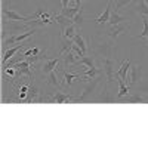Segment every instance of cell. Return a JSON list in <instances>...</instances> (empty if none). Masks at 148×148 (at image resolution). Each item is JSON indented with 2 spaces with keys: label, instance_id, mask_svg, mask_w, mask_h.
Segmentation results:
<instances>
[{
  "label": "cell",
  "instance_id": "1",
  "mask_svg": "<svg viewBox=\"0 0 148 148\" xmlns=\"http://www.w3.org/2000/svg\"><path fill=\"white\" fill-rule=\"evenodd\" d=\"M37 27H31L30 30H27L25 33H22V34H18V36H10L9 39H5L3 40V51H6V47H8V45L10 46V45H14V43H22V42H25L28 37H31L34 33H37Z\"/></svg>",
  "mask_w": 148,
  "mask_h": 148
},
{
  "label": "cell",
  "instance_id": "29",
  "mask_svg": "<svg viewBox=\"0 0 148 148\" xmlns=\"http://www.w3.org/2000/svg\"><path fill=\"white\" fill-rule=\"evenodd\" d=\"M76 2V5H79V6H82V3H83V0H74Z\"/></svg>",
  "mask_w": 148,
  "mask_h": 148
},
{
  "label": "cell",
  "instance_id": "17",
  "mask_svg": "<svg viewBox=\"0 0 148 148\" xmlns=\"http://www.w3.org/2000/svg\"><path fill=\"white\" fill-rule=\"evenodd\" d=\"M55 21H56V22L59 24V25L62 27V28H65V27L71 25V24H74L71 18H68V16H64L62 14H56V15H55Z\"/></svg>",
  "mask_w": 148,
  "mask_h": 148
},
{
  "label": "cell",
  "instance_id": "26",
  "mask_svg": "<svg viewBox=\"0 0 148 148\" xmlns=\"http://www.w3.org/2000/svg\"><path fill=\"white\" fill-rule=\"evenodd\" d=\"M83 21H84V16H83V8H82L79 14L73 18V22L76 24V25H80V24H83Z\"/></svg>",
  "mask_w": 148,
  "mask_h": 148
},
{
  "label": "cell",
  "instance_id": "2",
  "mask_svg": "<svg viewBox=\"0 0 148 148\" xmlns=\"http://www.w3.org/2000/svg\"><path fill=\"white\" fill-rule=\"evenodd\" d=\"M130 28V22L129 21H123L120 24H116V25H111L108 30H107V34L111 37V39H117L119 36L121 34H126Z\"/></svg>",
  "mask_w": 148,
  "mask_h": 148
},
{
  "label": "cell",
  "instance_id": "5",
  "mask_svg": "<svg viewBox=\"0 0 148 148\" xmlns=\"http://www.w3.org/2000/svg\"><path fill=\"white\" fill-rule=\"evenodd\" d=\"M3 15L6 18H9V21H15V22H25V24H28L31 21L30 16H21L19 14H16L15 10H10V9H3Z\"/></svg>",
  "mask_w": 148,
  "mask_h": 148
},
{
  "label": "cell",
  "instance_id": "14",
  "mask_svg": "<svg viewBox=\"0 0 148 148\" xmlns=\"http://www.w3.org/2000/svg\"><path fill=\"white\" fill-rule=\"evenodd\" d=\"M80 9H82V6H79V5H76V6H74V8H65V9H61V12H59V14H62L64 16H68V18H74V16H76L77 14H79V12H80Z\"/></svg>",
  "mask_w": 148,
  "mask_h": 148
},
{
  "label": "cell",
  "instance_id": "6",
  "mask_svg": "<svg viewBox=\"0 0 148 148\" xmlns=\"http://www.w3.org/2000/svg\"><path fill=\"white\" fill-rule=\"evenodd\" d=\"M102 73L105 74V77H107V80L108 82H113L114 79H116V76H114V71H113V61H111L110 58H105L104 59V68H102Z\"/></svg>",
  "mask_w": 148,
  "mask_h": 148
},
{
  "label": "cell",
  "instance_id": "13",
  "mask_svg": "<svg viewBox=\"0 0 148 148\" xmlns=\"http://www.w3.org/2000/svg\"><path fill=\"white\" fill-rule=\"evenodd\" d=\"M77 33H79V25H76V24H71V25L62 28V37L70 39V40H73L74 36H76Z\"/></svg>",
  "mask_w": 148,
  "mask_h": 148
},
{
  "label": "cell",
  "instance_id": "21",
  "mask_svg": "<svg viewBox=\"0 0 148 148\" xmlns=\"http://www.w3.org/2000/svg\"><path fill=\"white\" fill-rule=\"evenodd\" d=\"M77 65H84V67H88V68H93L95 67V61H93V58L92 56H82L80 59H79V62H77ZM76 67V65H74Z\"/></svg>",
  "mask_w": 148,
  "mask_h": 148
},
{
  "label": "cell",
  "instance_id": "11",
  "mask_svg": "<svg viewBox=\"0 0 148 148\" xmlns=\"http://www.w3.org/2000/svg\"><path fill=\"white\" fill-rule=\"evenodd\" d=\"M117 79V83H119V95H117V99H121L123 96H127L129 92H130V86L126 84V82L120 79V77H116Z\"/></svg>",
  "mask_w": 148,
  "mask_h": 148
},
{
  "label": "cell",
  "instance_id": "8",
  "mask_svg": "<svg viewBox=\"0 0 148 148\" xmlns=\"http://www.w3.org/2000/svg\"><path fill=\"white\" fill-rule=\"evenodd\" d=\"M64 74V84L71 86L74 82H80L82 80V74L80 73H70V71H62Z\"/></svg>",
  "mask_w": 148,
  "mask_h": 148
},
{
  "label": "cell",
  "instance_id": "19",
  "mask_svg": "<svg viewBox=\"0 0 148 148\" xmlns=\"http://www.w3.org/2000/svg\"><path fill=\"white\" fill-rule=\"evenodd\" d=\"M138 74H139V65H133V67L130 68V76L127 77L129 86H133L135 83L138 82Z\"/></svg>",
  "mask_w": 148,
  "mask_h": 148
},
{
  "label": "cell",
  "instance_id": "7",
  "mask_svg": "<svg viewBox=\"0 0 148 148\" xmlns=\"http://www.w3.org/2000/svg\"><path fill=\"white\" fill-rule=\"evenodd\" d=\"M25 45H27V43H21V45H18V46H15V47H9L8 51H5L3 58H2V64H3V67L6 65L8 61H9L12 56H14L15 53H18V52H19V51H21V49H22L24 46H25Z\"/></svg>",
  "mask_w": 148,
  "mask_h": 148
},
{
  "label": "cell",
  "instance_id": "18",
  "mask_svg": "<svg viewBox=\"0 0 148 148\" xmlns=\"http://www.w3.org/2000/svg\"><path fill=\"white\" fill-rule=\"evenodd\" d=\"M123 21H129L126 16H123V15H120L117 10H113L111 12V16H110V24L111 25H116V24H120V22H123Z\"/></svg>",
  "mask_w": 148,
  "mask_h": 148
},
{
  "label": "cell",
  "instance_id": "27",
  "mask_svg": "<svg viewBox=\"0 0 148 148\" xmlns=\"http://www.w3.org/2000/svg\"><path fill=\"white\" fill-rule=\"evenodd\" d=\"M126 101L127 102H144V101H147L145 98H142V96H139V95H135V96H127L126 98Z\"/></svg>",
  "mask_w": 148,
  "mask_h": 148
},
{
  "label": "cell",
  "instance_id": "25",
  "mask_svg": "<svg viewBox=\"0 0 148 148\" xmlns=\"http://www.w3.org/2000/svg\"><path fill=\"white\" fill-rule=\"evenodd\" d=\"M40 53V49L39 47H31L28 51H25L22 53V58H27V56H34V55H39Z\"/></svg>",
  "mask_w": 148,
  "mask_h": 148
},
{
  "label": "cell",
  "instance_id": "31",
  "mask_svg": "<svg viewBox=\"0 0 148 148\" xmlns=\"http://www.w3.org/2000/svg\"><path fill=\"white\" fill-rule=\"evenodd\" d=\"M83 2H86V0H83Z\"/></svg>",
  "mask_w": 148,
  "mask_h": 148
},
{
  "label": "cell",
  "instance_id": "10",
  "mask_svg": "<svg viewBox=\"0 0 148 148\" xmlns=\"http://www.w3.org/2000/svg\"><path fill=\"white\" fill-rule=\"evenodd\" d=\"M111 9H113V0H110V2H108V5H107L105 10L101 14V16H98V18L95 19V22H98V24L108 22V21H110V16H111V12H113Z\"/></svg>",
  "mask_w": 148,
  "mask_h": 148
},
{
  "label": "cell",
  "instance_id": "24",
  "mask_svg": "<svg viewBox=\"0 0 148 148\" xmlns=\"http://www.w3.org/2000/svg\"><path fill=\"white\" fill-rule=\"evenodd\" d=\"M132 2V0H114V5H116V8H114V10H120V9H123L125 6H127L129 3Z\"/></svg>",
  "mask_w": 148,
  "mask_h": 148
},
{
  "label": "cell",
  "instance_id": "28",
  "mask_svg": "<svg viewBox=\"0 0 148 148\" xmlns=\"http://www.w3.org/2000/svg\"><path fill=\"white\" fill-rule=\"evenodd\" d=\"M70 3H71V0H61V6H62V9L68 8V6H70Z\"/></svg>",
  "mask_w": 148,
  "mask_h": 148
},
{
  "label": "cell",
  "instance_id": "16",
  "mask_svg": "<svg viewBox=\"0 0 148 148\" xmlns=\"http://www.w3.org/2000/svg\"><path fill=\"white\" fill-rule=\"evenodd\" d=\"M73 42L76 43L77 46H80V49L83 51V53L86 55V52H88V43H86V40H84V37L80 34V33H77L76 36H74V39H73Z\"/></svg>",
  "mask_w": 148,
  "mask_h": 148
},
{
  "label": "cell",
  "instance_id": "20",
  "mask_svg": "<svg viewBox=\"0 0 148 148\" xmlns=\"http://www.w3.org/2000/svg\"><path fill=\"white\" fill-rule=\"evenodd\" d=\"M98 84V79H93V83H90L88 88L84 89V92H83V95L82 96H79V98H76V101H86V96H88L89 93H92L93 92V89H95V86Z\"/></svg>",
  "mask_w": 148,
  "mask_h": 148
},
{
  "label": "cell",
  "instance_id": "4",
  "mask_svg": "<svg viewBox=\"0 0 148 148\" xmlns=\"http://www.w3.org/2000/svg\"><path fill=\"white\" fill-rule=\"evenodd\" d=\"M79 59H80V56L74 53L71 49H70V51H67L65 53H62V62H64V65L68 67V68H70V67H74V65H77Z\"/></svg>",
  "mask_w": 148,
  "mask_h": 148
},
{
  "label": "cell",
  "instance_id": "15",
  "mask_svg": "<svg viewBox=\"0 0 148 148\" xmlns=\"http://www.w3.org/2000/svg\"><path fill=\"white\" fill-rule=\"evenodd\" d=\"M133 10L136 12V14H139L141 16H148V5L145 3V0H141V2H138L136 5H135Z\"/></svg>",
  "mask_w": 148,
  "mask_h": 148
},
{
  "label": "cell",
  "instance_id": "30",
  "mask_svg": "<svg viewBox=\"0 0 148 148\" xmlns=\"http://www.w3.org/2000/svg\"><path fill=\"white\" fill-rule=\"evenodd\" d=\"M145 3H147V5H148V0H145Z\"/></svg>",
  "mask_w": 148,
  "mask_h": 148
},
{
  "label": "cell",
  "instance_id": "3",
  "mask_svg": "<svg viewBox=\"0 0 148 148\" xmlns=\"http://www.w3.org/2000/svg\"><path fill=\"white\" fill-rule=\"evenodd\" d=\"M59 65V58H45L43 64H42V76L43 77H47L49 74H51L52 71H55Z\"/></svg>",
  "mask_w": 148,
  "mask_h": 148
},
{
  "label": "cell",
  "instance_id": "23",
  "mask_svg": "<svg viewBox=\"0 0 148 148\" xmlns=\"http://www.w3.org/2000/svg\"><path fill=\"white\" fill-rule=\"evenodd\" d=\"M142 22H144V30L138 36V39H148V16H142Z\"/></svg>",
  "mask_w": 148,
  "mask_h": 148
},
{
  "label": "cell",
  "instance_id": "22",
  "mask_svg": "<svg viewBox=\"0 0 148 148\" xmlns=\"http://www.w3.org/2000/svg\"><path fill=\"white\" fill-rule=\"evenodd\" d=\"M47 77H49V80H47V83H49V84L55 86V88H58V89L61 88V84H59V82H58V77H56V70H55V71H52Z\"/></svg>",
  "mask_w": 148,
  "mask_h": 148
},
{
  "label": "cell",
  "instance_id": "32",
  "mask_svg": "<svg viewBox=\"0 0 148 148\" xmlns=\"http://www.w3.org/2000/svg\"><path fill=\"white\" fill-rule=\"evenodd\" d=\"M147 45H148V42H147Z\"/></svg>",
  "mask_w": 148,
  "mask_h": 148
},
{
  "label": "cell",
  "instance_id": "12",
  "mask_svg": "<svg viewBox=\"0 0 148 148\" xmlns=\"http://www.w3.org/2000/svg\"><path fill=\"white\" fill-rule=\"evenodd\" d=\"M52 101L56 102V104H65V102H73V101H76V98H73L64 92H56L55 96L52 98Z\"/></svg>",
  "mask_w": 148,
  "mask_h": 148
},
{
  "label": "cell",
  "instance_id": "9",
  "mask_svg": "<svg viewBox=\"0 0 148 148\" xmlns=\"http://www.w3.org/2000/svg\"><path fill=\"white\" fill-rule=\"evenodd\" d=\"M129 68H130V61L129 59H126V61H123V64H121V67L116 71V74L114 76L116 77H120V79H123L126 83H127V71H129Z\"/></svg>",
  "mask_w": 148,
  "mask_h": 148
}]
</instances>
